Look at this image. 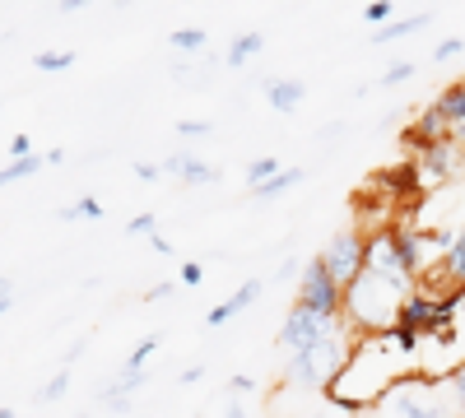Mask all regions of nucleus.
<instances>
[{"mask_svg":"<svg viewBox=\"0 0 465 418\" xmlns=\"http://www.w3.org/2000/svg\"><path fill=\"white\" fill-rule=\"evenodd\" d=\"M84 5H94V0H56L61 15H74V10H84Z\"/></svg>","mask_w":465,"mask_h":418,"instance_id":"nucleus-32","label":"nucleus"},{"mask_svg":"<svg viewBox=\"0 0 465 418\" xmlns=\"http://www.w3.org/2000/svg\"><path fill=\"white\" fill-rule=\"evenodd\" d=\"M223 418H247V413H242V404H228V413H223Z\"/></svg>","mask_w":465,"mask_h":418,"instance_id":"nucleus-34","label":"nucleus"},{"mask_svg":"<svg viewBox=\"0 0 465 418\" xmlns=\"http://www.w3.org/2000/svg\"><path fill=\"white\" fill-rule=\"evenodd\" d=\"M344 330H349L344 316H322V312H312V307H302V302H293L289 316H284V326H280V349L293 358V354H307V349H322L326 339H335V335H344Z\"/></svg>","mask_w":465,"mask_h":418,"instance_id":"nucleus-2","label":"nucleus"},{"mask_svg":"<svg viewBox=\"0 0 465 418\" xmlns=\"http://www.w3.org/2000/svg\"><path fill=\"white\" fill-rule=\"evenodd\" d=\"M391 10H396L391 0H368V5H363V19H368V24H391Z\"/></svg>","mask_w":465,"mask_h":418,"instance_id":"nucleus-24","label":"nucleus"},{"mask_svg":"<svg viewBox=\"0 0 465 418\" xmlns=\"http://www.w3.org/2000/svg\"><path fill=\"white\" fill-rule=\"evenodd\" d=\"M368 270L414 284L410 265H405V256H401V242H396V228H381V233H372V238H368Z\"/></svg>","mask_w":465,"mask_h":418,"instance_id":"nucleus-6","label":"nucleus"},{"mask_svg":"<svg viewBox=\"0 0 465 418\" xmlns=\"http://www.w3.org/2000/svg\"><path fill=\"white\" fill-rule=\"evenodd\" d=\"M47 168V159H10L5 163V172H0V181H5V186H15V181H28V177H37V172H43Z\"/></svg>","mask_w":465,"mask_h":418,"instance_id":"nucleus-15","label":"nucleus"},{"mask_svg":"<svg viewBox=\"0 0 465 418\" xmlns=\"http://www.w3.org/2000/svg\"><path fill=\"white\" fill-rule=\"evenodd\" d=\"M433 107L442 112V122L451 126V135H465V80L451 84V89H442Z\"/></svg>","mask_w":465,"mask_h":418,"instance_id":"nucleus-10","label":"nucleus"},{"mask_svg":"<svg viewBox=\"0 0 465 418\" xmlns=\"http://www.w3.org/2000/svg\"><path fill=\"white\" fill-rule=\"evenodd\" d=\"M410 74H414V61H391V65L381 70V80H377V84H381V89H391V84H405Z\"/></svg>","mask_w":465,"mask_h":418,"instance_id":"nucleus-20","label":"nucleus"},{"mask_svg":"<svg viewBox=\"0 0 465 418\" xmlns=\"http://www.w3.org/2000/svg\"><path fill=\"white\" fill-rule=\"evenodd\" d=\"M265 84V98L275 112H293L302 98H307V84L302 80H261Z\"/></svg>","mask_w":465,"mask_h":418,"instance_id":"nucleus-11","label":"nucleus"},{"mask_svg":"<svg viewBox=\"0 0 465 418\" xmlns=\"http://www.w3.org/2000/svg\"><path fill=\"white\" fill-rule=\"evenodd\" d=\"M228 391H242L247 395V391H256V382H252V376H228Z\"/></svg>","mask_w":465,"mask_h":418,"instance_id":"nucleus-31","label":"nucleus"},{"mask_svg":"<svg viewBox=\"0 0 465 418\" xmlns=\"http://www.w3.org/2000/svg\"><path fill=\"white\" fill-rule=\"evenodd\" d=\"M177 279H182L186 288H196V284L205 279V265H201V260H186V265H182V275H177Z\"/></svg>","mask_w":465,"mask_h":418,"instance_id":"nucleus-27","label":"nucleus"},{"mask_svg":"<svg viewBox=\"0 0 465 418\" xmlns=\"http://www.w3.org/2000/svg\"><path fill=\"white\" fill-rule=\"evenodd\" d=\"M80 418H84V413H80Z\"/></svg>","mask_w":465,"mask_h":418,"instance_id":"nucleus-36","label":"nucleus"},{"mask_svg":"<svg viewBox=\"0 0 465 418\" xmlns=\"http://www.w3.org/2000/svg\"><path fill=\"white\" fill-rule=\"evenodd\" d=\"M293 302H302V307H312V312H322V316H344V284L331 275L326 256H312V260L302 265L298 297H293Z\"/></svg>","mask_w":465,"mask_h":418,"instance_id":"nucleus-3","label":"nucleus"},{"mask_svg":"<svg viewBox=\"0 0 465 418\" xmlns=\"http://www.w3.org/2000/svg\"><path fill=\"white\" fill-rule=\"evenodd\" d=\"M191 418H205V413H191Z\"/></svg>","mask_w":465,"mask_h":418,"instance_id":"nucleus-35","label":"nucleus"},{"mask_svg":"<svg viewBox=\"0 0 465 418\" xmlns=\"http://www.w3.org/2000/svg\"><path fill=\"white\" fill-rule=\"evenodd\" d=\"M177 135L182 140H205V135H214V126L210 122H177Z\"/></svg>","mask_w":465,"mask_h":418,"instance_id":"nucleus-25","label":"nucleus"},{"mask_svg":"<svg viewBox=\"0 0 465 418\" xmlns=\"http://www.w3.org/2000/svg\"><path fill=\"white\" fill-rule=\"evenodd\" d=\"M302 181V168H284L280 177H270L265 186H256L252 191V200H275V196H284V191H293V186Z\"/></svg>","mask_w":465,"mask_h":418,"instance_id":"nucleus-14","label":"nucleus"},{"mask_svg":"<svg viewBox=\"0 0 465 418\" xmlns=\"http://www.w3.org/2000/svg\"><path fill=\"white\" fill-rule=\"evenodd\" d=\"M465 47V37H447V43H438V52H433V61H451L456 52Z\"/></svg>","mask_w":465,"mask_h":418,"instance_id":"nucleus-29","label":"nucleus"},{"mask_svg":"<svg viewBox=\"0 0 465 418\" xmlns=\"http://www.w3.org/2000/svg\"><path fill=\"white\" fill-rule=\"evenodd\" d=\"M56 219H65V223H74V219H103V205H98L94 196H80L74 205H65Z\"/></svg>","mask_w":465,"mask_h":418,"instance_id":"nucleus-18","label":"nucleus"},{"mask_svg":"<svg viewBox=\"0 0 465 418\" xmlns=\"http://www.w3.org/2000/svg\"><path fill=\"white\" fill-rule=\"evenodd\" d=\"M438 279H442L447 288H456V297L465 293V228L456 233V242L447 247V256L438 260Z\"/></svg>","mask_w":465,"mask_h":418,"instance_id":"nucleus-8","label":"nucleus"},{"mask_svg":"<svg viewBox=\"0 0 465 418\" xmlns=\"http://www.w3.org/2000/svg\"><path fill=\"white\" fill-rule=\"evenodd\" d=\"M447 386H451V395H456V413L465 418V363H456V367H451Z\"/></svg>","mask_w":465,"mask_h":418,"instance_id":"nucleus-22","label":"nucleus"},{"mask_svg":"<svg viewBox=\"0 0 465 418\" xmlns=\"http://www.w3.org/2000/svg\"><path fill=\"white\" fill-rule=\"evenodd\" d=\"M163 177H182L186 186H210V181H219V168L196 159L191 149H177V154H168V163H163Z\"/></svg>","mask_w":465,"mask_h":418,"instance_id":"nucleus-7","label":"nucleus"},{"mask_svg":"<svg viewBox=\"0 0 465 418\" xmlns=\"http://www.w3.org/2000/svg\"><path fill=\"white\" fill-rule=\"evenodd\" d=\"M33 65L47 70V74H56V70H70V65H74V52H37Z\"/></svg>","mask_w":465,"mask_h":418,"instance_id":"nucleus-19","label":"nucleus"},{"mask_svg":"<svg viewBox=\"0 0 465 418\" xmlns=\"http://www.w3.org/2000/svg\"><path fill=\"white\" fill-rule=\"evenodd\" d=\"M153 349H159V335H149V339H140V345H135V354L126 358V367H144V358H149Z\"/></svg>","mask_w":465,"mask_h":418,"instance_id":"nucleus-26","label":"nucleus"},{"mask_svg":"<svg viewBox=\"0 0 465 418\" xmlns=\"http://www.w3.org/2000/svg\"><path fill=\"white\" fill-rule=\"evenodd\" d=\"M284 168H280V159H270V154H261V159H252V168H247V186L256 191V186H265L270 177H280Z\"/></svg>","mask_w":465,"mask_h":418,"instance_id":"nucleus-17","label":"nucleus"},{"mask_svg":"<svg viewBox=\"0 0 465 418\" xmlns=\"http://www.w3.org/2000/svg\"><path fill=\"white\" fill-rule=\"evenodd\" d=\"M10 159H33V140L19 131V135H10Z\"/></svg>","mask_w":465,"mask_h":418,"instance_id":"nucleus-28","label":"nucleus"},{"mask_svg":"<svg viewBox=\"0 0 465 418\" xmlns=\"http://www.w3.org/2000/svg\"><path fill=\"white\" fill-rule=\"evenodd\" d=\"M410 293H414V284H405V279L363 270L354 284L344 288V321L354 326L359 335H386V330H396L401 307H405Z\"/></svg>","mask_w":465,"mask_h":418,"instance_id":"nucleus-1","label":"nucleus"},{"mask_svg":"<svg viewBox=\"0 0 465 418\" xmlns=\"http://www.w3.org/2000/svg\"><path fill=\"white\" fill-rule=\"evenodd\" d=\"M65 386H70V367H61V372L52 376V382L43 386V395H37V400H43V404H52V400H61V395H65Z\"/></svg>","mask_w":465,"mask_h":418,"instance_id":"nucleus-21","label":"nucleus"},{"mask_svg":"<svg viewBox=\"0 0 465 418\" xmlns=\"http://www.w3.org/2000/svg\"><path fill=\"white\" fill-rule=\"evenodd\" d=\"M135 177L140 181H153V177H163V168L159 163H135Z\"/></svg>","mask_w":465,"mask_h":418,"instance_id":"nucleus-30","label":"nucleus"},{"mask_svg":"<svg viewBox=\"0 0 465 418\" xmlns=\"http://www.w3.org/2000/svg\"><path fill=\"white\" fill-rule=\"evenodd\" d=\"M460 140H465V135H460Z\"/></svg>","mask_w":465,"mask_h":418,"instance_id":"nucleus-37","label":"nucleus"},{"mask_svg":"<svg viewBox=\"0 0 465 418\" xmlns=\"http://www.w3.org/2000/svg\"><path fill=\"white\" fill-rule=\"evenodd\" d=\"M168 293H173V284H153V288L144 293V302H163Z\"/></svg>","mask_w":465,"mask_h":418,"instance_id":"nucleus-33","label":"nucleus"},{"mask_svg":"<svg viewBox=\"0 0 465 418\" xmlns=\"http://www.w3.org/2000/svg\"><path fill=\"white\" fill-rule=\"evenodd\" d=\"M168 43L191 56V52H205V47H210V33H205V28H177V33H168Z\"/></svg>","mask_w":465,"mask_h":418,"instance_id":"nucleus-16","label":"nucleus"},{"mask_svg":"<svg viewBox=\"0 0 465 418\" xmlns=\"http://www.w3.org/2000/svg\"><path fill=\"white\" fill-rule=\"evenodd\" d=\"M322 256H326V265H331V275L349 288V284H354V279L368 270V238L359 233L354 223H344L340 233L331 238V247H326Z\"/></svg>","mask_w":465,"mask_h":418,"instance_id":"nucleus-4","label":"nucleus"},{"mask_svg":"<svg viewBox=\"0 0 465 418\" xmlns=\"http://www.w3.org/2000/svg\"><path fill=\"white\" fill-rule=\"evenodd\" d=\"M460 172H465V144H460V135L419 149V186H442V181H451Z\"/></svg>","mask_w":465,"mask_h":418,"instance_id":"nucleus-5","label":"nucleus"},{"mask_svg":"<svg viewBox=\"0 0 465 418\" xmlns=\"http://www.w3.org/2000/svg\"><path fill=\"white\" fill-rule=\"evenodd\" d=\"M429 19H433L429 10H419V15H410V19H391V24H381V28L368 37V43H372V47H381V43H396V37H410V33H419V28L429 24Z\"/></svg>","mask_w":465,"mask_h":418,"instance_id":"nucleus-12","label":"nucleus"},{"mask_svg":"<svg viewBox=\"0 0 465 418\" xmlns=\"http://www.w3.org/2000/svg\"><path fill=\"white\" fill-rule=\"evenodd\" d=\"M261 47H265V33H238V37L228 43V52H223V65L238 70V65H247Z\"/></svg>","mask_w":465,"mask_h":418,"instance_id":"nucleus-13","label":"nucleus"},{"mask_svg":"<svg viewBox=\"0 0 465 418\" xmlns=\"http://www.w3.org/2000/svg\"><path fill=\"white\" fill-rule=\"evenodd\" d=\"M126 233H131V238H153V233H159V219H153V214H135V219L126 223Z\"/></svg>","mask_w":465,"mask_h":418,"instance_id":"nucleus-23","label":"nucleus"},{"mask_svg":"<svg viewBox=\"0 0 465 418\" xmlns=\"http://www.w3.org/2000/svg\"><path fill=\"white\" fill-rule=\"evenodd\" d=\"M256 297H261V279H247V284H242L238 293H232L228 302H219V307H214V312H210L205 321H210V326H228L232 316H238V312H247Z\"/></svg>","mask_w":465,"mask_h":418,"instance_id":"nucleus-9","label":"nucleus"}]
</instances>
